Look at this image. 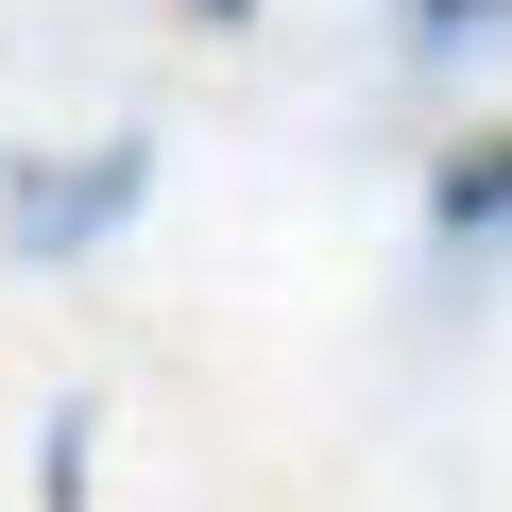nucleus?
<instances>
[{"label":"nucleus","mask_w":512,"mask_h":512,"mask_svg":"<svg viewBox=\"0 0 512 512\" xmlns=\"http://www.w3.org/2000/svg\"><path fill=\"white\" fill-rule=\"evenodd\" d=\"M137 205V154H103L86 188H18V239H86V222H120Z\"/></svg>","instance_id":"1"},{"label":"nucleus","mask_w":512,"mask_h":512,"mask_svg":"<svg viewBox=\"0 0 512 512\" xmlns=\"http://www.w3.org/2000/svg\"><path fill=\"white\" fill-rule=\"evenodd\" d=\"M444 222H461V239L512 222V137H461V154H444Z\"/></svg>","instance_id":"2"},{"label":"nucleus","mask_w":512,"mask_h":512,"mask_svg":"<svg viewBox=\"0 0 512 512\" xmlns=\"http://www.w3.org/2000/svg\"><path fill=\"white\" fill-rule=\"evenodd\" d=\"M427 18H444V35H461V18H512V0H427Z\"/></svg>","instance_id":"3"},{"label":"nucleus","mask_w":512,"mask_h":512,"mask_svg":"<svg viewBox=\"0 0 512 512\" xmlns=\"http://www.w3.org/2000/svg\"><path fill=\"white\" fill-rule=\"evenodd\" d=\"M188 18H256V0H188Z\"/></svg>","instance_id":"4"}]
</instances>
